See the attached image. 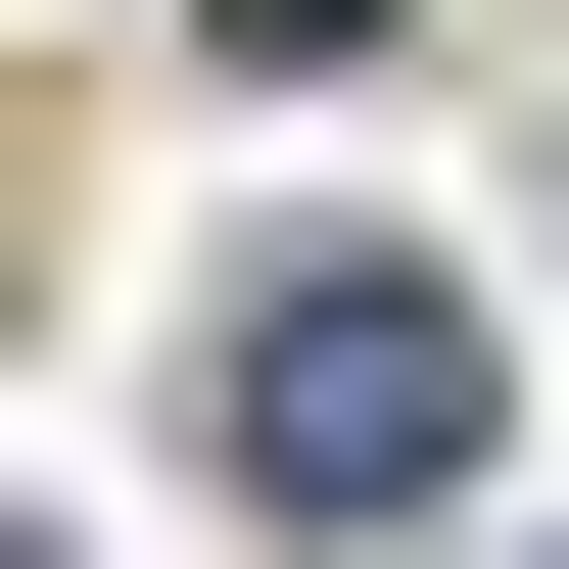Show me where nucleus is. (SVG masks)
I'll return each instance as SVG.
<instances>
[{
	"label": "nucleus",
	"instance_id": "obj_1",
	"mask_svg": "<svg viewBox=\"0 0 569 569\" xmlns=\"http://www.w3.org/2000/svg\"><path fill=\"white\" fill-rule=\"evenodd\" d=\"M190 475H238V522H475V284H427V238H238Z\"/></svg>",
	"mask_w": 569,
	"mask_h": 569
}]
</instances>
